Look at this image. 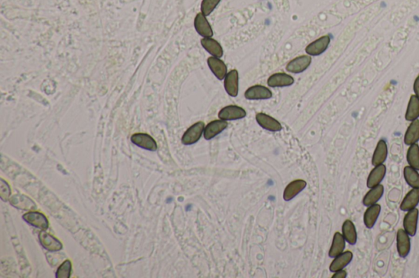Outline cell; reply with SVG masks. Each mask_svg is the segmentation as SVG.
<instances>
[{
  "mask_svg": "<svg viewBox=\"0 0 419 278\" xmlns=\"http://www.w3.org/2000/svg\"><path fill=\"white\" fill-rule=\"evenodd\" d=\"M204 129L205 124L203 122H198L194 124L184 132V134L182 136V143L184 145L196 144L202 137Z\"/></svg>",
  "mask_w": 419,
  "mask_h": 278,
  "instance_id": "obj_1",
  "label": "cell"
},
{
  "mask_svg": "<svg viewBox=\"0 0 419 278\" xmlns=\"http://www.w3.org/2000/svg\"><path fill=\"white\" fill-rule=\"evenodd\" d=\"M312 57L309 55H302L289 61L286 65V70L292 73H301L306 71L311 65Z\"/></svg>",
  "mask_w": 419,
  "mask_h": 278,
  "instance_id": "obj_2",
  "label": "cell"
},
{
  "mask_svg": "<svg viewBox=\"0 0 419 278\" xmlns=\"http://www.w3.org/2000/svg\"><path fill=\"white\" fill-rule=\"evenodd\" d=\"M331 38L329 35L321 36L313 42L310 43L306 48V54L310 57H318L326 52L330 44Z\"/></svg>",
  "mask_w": 419,
  "mask_h": 278,
  "instance_id": "obj_3",
  "label": "cell"
},
{
  "mask_svg": "<svg viewBox=\"0 0 419 278\" xmlns=\"http://www.w3.org/2000/svg\"><path fill=\"white\" fill-rule=\"evenodd\" d=\"M247 116V112L242 107L238 105H228L220 109L218 117L219 120L224 121H233L244 118Z\"/></svg>",
  "mask_w": 419,
  "mask_h": 278,
  "instance_id": "obj_4",
  "label": "cell"
},
{
  "mask_svg": "<svg viewBox=\"0 0 419 278\" xmlns=\"http://www.w3.org/2000/svg\"><path fill=\"white\" fill-rule=\"evenodd\" d=\"M223 85L227 94L232 97L238 96L239 92V73L237 69L228 72L223 80Z\"/></svg>",
  "mask_w": 419,
  "mask_h": 278,
  "instance_id": "obj_5",
  "label": "cell"
},
{
  "mask_svg": "<svg viewBox=\"0 0 419 278\" xmlns=\"http://www.w3.org/2000/svg\"><path fill=\"white\" fill-rule=\"evenodd\" d=\"M245 98L249 101L269 100L272 98L273 93L269 88L263 85H254L250 87L244 93Z\"/></svg>",
  "mask_w": 419,
  "mask_h": 278,
  "instance_id": "obj_6",
  "label": "cell"
},
{
  "mask_svg": "<svg viewBox=\"0 0 419 278\" xmlns=\"http://www.w3.org/2000/svg\"><path fill=\"white\" fill-rule=\"evenodd\" d=\"M194 27L198 34L202 36V38H212L214 32L211 24L209 23L207 17L202 13L197 14L194 19Z\"/></svg>",
  "mask_w": 419,
  "mask_h": 278,
  "instance_id": "obj_7",
  "label": "cell"
},
{
  "mask_svg": "<svg viewBox=\"0 0 419 278\" xmlns=\"http://www.w3.org/2000/svg\"><path fill=\"white\" fill-rule=\"evenodd\" d=\"M257 124H259L264 129L270 132H280L282 129V124L275 120L274 117L268 115L266 113H258L255 115Z\"/></svg>",
  "mask_w": 419,
  "mask_h": 278,
  "instance_id": "obj_8",
  "label": "cell"
},
{
  "mask_svg": "<svg viewBox=\"0 0 419 278\" xmlns=\"http://www.w3.org/2000/svg\"><path fill=\"white\" fill-rule=\"evenodd\" d=\"M131 141L135 145L146 150H157V144L152 136L145 133H136L131 136Z\"/></svg>",
  "mask_w": 419,
  "mask_h": 278,
  "instance_id": "obj_9",
  "label": "cell"
},
{
  "mask_svg": "<svg viewBox=\"0 0 419 278\" xmlns=\"http://www.w3.org/2000/svg\"><path fill=\"white\" fill-rule=\"evenodd\" d=\"M23 220L26 223L34 226L36 228H40L41 230H47L49 228V221L45 217V215H43L40 212L37 211H30L25 214L23 216Z\"/></svg>",
  "mask_w": 419,
  "mask_h": 278,
  "instance_id": "obj_10",
  "label": "cell"
},
{
  "mask_svg": "<svg viewBox=\"0 0 419 278\" xmlns=\"http://www.w3.org/2000/svg\"><path fill=\"white\" fill-rule=\"evenodd\" d=\"M228 128L227 121L224 120H217L211 121L205 127L204 136L205 140H211L215 138V136L220 134L223 131Z\"/></svg>",
  "mask_w": 419,
  "mask_h": 278,
  "instance_id": "obj_11",
  "label": "cell"
},
{
  "mask_svg": "<svg viewBox=\"0 0 419 278\" xmlns=\"http://www.w3.org/2000/svg\"><path fill=\"white\" fill-rule=\"evenodd\" d=\"M419 211L417 208L410 210L405 215L403 221L404 229L411 236H414L417 232V220H418Z\"/></svg>",
  "mask_w": 419,
  "mask_h": 278,
  "instance_id": "obj_12",
  "label": "cell"
},
{
  "mask_svg": "<svg viewBox=\"0 0 419 278\" xmlns=\"http://www.w3.org/2000/svg\"><path fill=\"white\" fill-rule=\"evenodd\" d=\"M294 77L285 73H275L268 78V86L270 88H285L294 84Z\"/></svg>",
  "mask_w": 419,
  "mask_h": 278,
  "instance_id": "obj_13",
  "label": "cell"
},
{
  "mask_svg": "<svg viewBox=\"0 0 419 278\" xmlns=\"http://www.w3.org/2000/svg\"><path fill=\"white\" fill-rule=\"evenodd\" d=\"M396 245H397V251L400 257H407L410 251L411 243L409 235L404 231V229H399L397 231Z\"/></svg>",
  "mask_w": 419,
  "mask_h": 278,
  "instance_id": "obj_14",
  "label": "cell"
},
{
  "mask_svg": "<svg viewBox=\"0 0 419 278\" xmlns=\"http://www.w3.org/2000/svg\"><path fill=\"white\" fill-rule=\"evenodd\" d=\"M207 65L213 74L219 80H223L227 75L228 68L225 63L218 57H210L207 59Z\"/></svg>",
  "mask_w": 419,
  "mask_h": 278,
  "instance_id": "obj_15",
  "label": "cell"
},
{
  "mask_svg": "<svg viewBox=\"0 0 419 278\" xmlns=\"http://www.w3.org/2000/svg\"><path fill=\"white\" fill-rule=\"evenodd\" d=\"M39 239H40V244L42 245V247L48 251L56 252L62 248V244L59 240L55 239L54 236L45 231L40 232Z\"/></svg>",
  "mask_w": 419,
  "mask_h": 278,
  "instance_id": "obj_16",
  "label": "cell"
},
{
  "mask_svg": "<svg viewBox=\"0 0 419 278\" xmlns=\"http://www.w3.org/2000/svg\"><path fill=\"white\" fill-rule=\"evenodd\" d=\"M306 181L304 180H296L289 183L288 185L285 188L283 192V199L288 202L299 194L301 191H303L306 187Z\"/></svg>",
  "mask_w": 419,
  "mask_h": 278,
  "instance_id": "obj_17",
  "label": "cell"
},
{
  "mask_svg": "<svg viewBox=\"0 0 419 278\" xmlns=\"http://www.w3.org/2000/svg\"><path fill=\"white\" fill-rule=\"evenodd\" d=\"M202 48L207 51L211 57L221 58L223 56V50L221 45L217 40L213 38H202L201 40Z\"/></svg>",
  "mask_w": 419,
  "mask_h": 278,
  "instance_id": "obj_18",
  "label": "cell"
},
{
  "mask_svg": "<svg viewBox=\"0 0 419 278\" xmlns=\"http://www.w3.org/2000/svg\"><path fill=\"white\" fill-rule=\"evenodd\" d=\"M385 172H386V168L384 164L376 166L369 174L368 180H367V187L372 188L377 186L385 177Z\"/></svg>",
  "mask_w": 419,
  "mask_h": 278,
  "instance_id": "obj_19",
  "label": "cell"
},
{
  "mask_svg": "<svg viewBox=\"0 0 419 278\" xmlns=\"http://www.w3.org/2000/svg\"><path fill=\"white\" fill-rule=\"evenodd\" d=\"M418 204L419 188H413L403 199L402 203L400 204V210L403 211H409L416 208Z\"/></svg>",
  "mask_w": 419,
  "mask_h": 278,
  "instance_id": "obj_20",
  "label": "cell"
},
{
  "mask_svg": "<svg viewBox=\"0 0 419 278\" xmlns=\"http://www.w3.org/2000/svg\"><path fill=\"white\" fill-rule=\"evenodd\" d=\"M352 259H353V254L351 251H345L335 257L334 260L332 262L329 269L332 272H336L339 270L344 269V268L350 264Z\"/></svg>",
  "mask_w": 419,
  "mask_h": 278,
  "instance_id": "obj_21",
  "label": "cell"
},
{
  "mask_svg": "<svg viewBox=\"0 0 419 278\" xmlns=\"http://www.w3.org/2000/svg\"><path fill=\"white\" fill-rule=\"evenodd\" d=\"M388 149L386 142L384 140H379L377 143L376 149H375L374 153H373L372 164L374 167L383 164L386 160V157H388Z\"/></svg>",
  "mask_w": 419,
  "mask_h": 278,
  "instance_id": "obj_22",
  "label": "cell"
},
{
  "mask_svg": "<svg viewBox=\"0 0 419 278\" xmlns=\"http://www.w3.org/2000/svg\"><path fill=\"white\" fill-rule=\"evenodd\" d=\"M384 187L381 184H378L377 186L370 188V190L367 192V194L365 195L363 200L364 205L365 207H370V206L377 204V202L379 201L382 197Z\"/></svg>",
  "mask_w": 419,
  "mask_h": 278,
  "instance_id": "obj_23",
  "label": "cell"
},
{
  "mask_svg": "<svg viewBox=\"0 0 419 278\" xmlns=\"http://www.w3.org/2000/svg\"><path fill=\"white\" fill-rule=\"evenodd\" d=\"M11 205L17 209L31 211L36 208V205L31 199L25 195H15L10 199Z\"/></svg>",
  "mask_w": 419,
  "mask_h": 278,
  "instance_id": "obj_24",
  "label": "cell"
},
{
  "mask_svg": "<svg viewBox=\"0 0 419 278\" xmlns=\"http://www.w3.org/2000/svg\"><path fill=\"white\" fill-rule=\"evenodd\" d=\"M404 144L406 145H412L417 144L419 141V120H416L411 122L410 125L407 129L404 138Z\"/></svg>",
  "mask_w": 419,
  "mask_h": 278,
  "instance_id": "obj_25",
  "label": "cell"
},
{
  "mask_svg": "<svg viewBox=\"0 0 419 278\" xmlns=\"http://www.w3.org/2000/svg\"><path fill=\"white\" fill-rule=\"evenodd\" d=\"M381 212V206L378 204L370 206L366 210L364 216V222L367 228H373Z\"/></svg>",
  "mask_w": 419,
  "mask_h": 278,
  "instance_id": "obj_26",
  "label": "cell"
},
{
  "mask_svg": "<svg viewBox=\"0 0 419 278\" xmlns=\"http://www.w3.org/2000/svg\"><path fill=\"white\" fill-rule=\"evenodd\" d=\"M345 247V239H344L343 235L341 234L339 232H336L333 236V244L331 246L329 251V257L335 258L337 255L343 253Z\"/></svg>",
  "mask_w": 419,
  "mask_h": 278,
  "instance_id": "obj_27",
  "label": "cell"
},
{
  "mask_svg": "<svg viewBox=\"0 0 419 278\" xmlns=\"http://www.w3.org/2000/svg\"><path fill=\"white\" fill-rule=\"evenodd\" d=\"M419 117V98L416 95L410 96L405 113V120L412 122Z\"/></svg>",
  "mask_w": 419,
  "mask_h": 278,
  "instance_id": "obj_28",
  "label": "cell"
},
{
  "mask_svg": "<svg viewBox=\"0 0 419 278\" xmlns=\"http://www.w3.org/2000/svg\"><path fill=\"white\" fill-rule=\"evenodd\" d=\"M342 235L349 244L354 245L357 242L356 226L351 220H345L342 225Z\"/></svg>",
  "mask_w": 419,
  "mask_h": 278,
  "instance_id": "obj_29",
  "label": "cell"
},
{
  "mask_svg": "<svg viewBox=\"0 0 419 278\" xmlns=\"http://www.w3.org/2000/svg\"><path fill=\"white\" fill-rule=\"evenodd\" d=\"M404 180L411 188H419V173L417 170L410 166L405 167L404 169Z\"/></svg>",
  "mask_w": 419,
  "mask_h": 278,
  "instance_id": "obj_30",
  "label": "cell"
},
{
  "mask_svg": "<svg viewBox=\"0 0 419 278\" xmlns=\"http://www.w3.org/2000/svg\"><path fill=\"white\" fill-rule=\"evenodd\" d=\"M407 162L415 170L419 171V145L413 144L409 146L407 152Z\"/></svg>",
  "mask_w": 419,
  "mask_h": 278,
  "instance_id": "obj_31",
  "label": "cell"
},
{
  "mask_svg": "<svg viewBox=\"0 0 419 278\" xmlns=\"http://www.w3.org/2000/svg\"><path fill=\"white\" fill-rule=\"evenodd\" d=\"M221 2V0H202V5H201V13L205 15L206 17H208L213 11L216 9V7L219 5V3Z\"/></svg>",
  "mask_w": 419,
  "mask_h": 278,
  "instance_id": "obj_32",
  "label": "cell"
},
{
  "mask_svg": "<svg viewBox=\"0 0 419 278\" xmlns=\"http://www.w3.org/2000/svg\"><path fill=\"white\" fill-rule=\"evenodd\" d=\"M72 268V262L70 260H66L59 266V268H57V272H56V277L69 278L71 276Z\"/></svg>",
  "mask_w": 419,
  "mask_h": 278,
  "instance_id": "obj_33",
  "label": "cell"
},
{
  "mask_svg": "<svg viewBox=\"0 0 419 278\" xmlns=\"http://www.w3.org/2000/svg\"><path fill=\"white\" fill-rule=\"evenodd\" d=\"M0 182H1L0 183V197H1L3 201L7 202L9 200V197H10V187H9V184H7L5 180H2V179L0 180Z\"/></svg>",
  "mask_w": 419,
  "mask_h": 278,
  "instance_id": "obj_34",
  "label": "cell"
},
{
  "mask_svg": "<svg viewBox=\"0 0 419 278\" xmlns=\"http://www.w3.org/2000/svg\"><path fill=\"white\" fill-rule=\"evenodd\" d=\"M346 276H347V272H345V270L341 269L336 272L333 278H345Z\"/></svg>",
  "mask_w": 419,
  "mask_h": 278,
  "instance_id": "obj_35",
  "label": "cell"
},
{
  "mask_svg": "<svg viewBox=\"0 0 419 278\" xmlns=\"http://www.w3.org/2000/svg\"><path fill=\"white\" fill-rule=\"evenodd\" d=\"M413 91H414L415 95L419 98V75L416 77L414 84H413Z\"/></svg>",
  "mask_w": 419,
  "mask_h": 278,
  "instance_id": "obj_36",
  "label": "cell"
}]
</instances>
